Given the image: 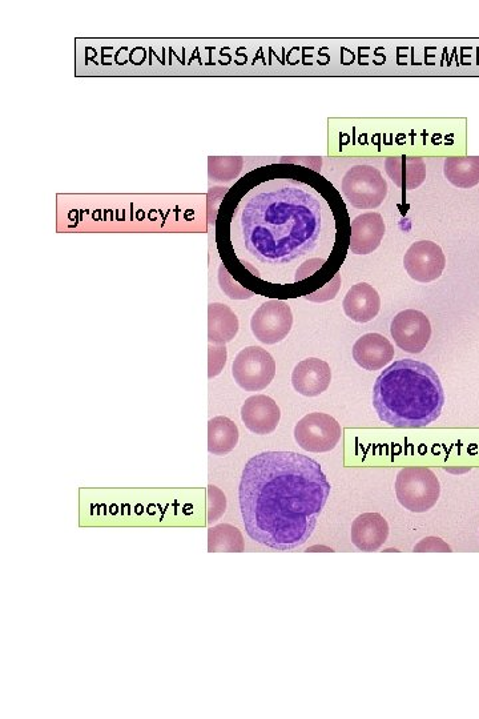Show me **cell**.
Masks as SVG:
<instances>
[{
  "instance_id": "1",
  "label": "cell",
  "mask_w": 479,
  "mask_h": 719,
  "mask_svg": "<svg viewBox=\"0 0 479 719\" xmlns=\"http://www.w3.org/2000/svg\"><path fill=\"white\" fill-rule=\"evenodd\" d=\"M350 220L333 184L311 168L271 164L243 176L224 196L216 239L225 269L251 293L307 295L344 261Z\"/></svg>"
},
{
  "instance_id": "2",
  "label": "cell",
  "mask_w": 479,
  "mask_h": 719,
  "mask_svg": "<svg viewBox=\"0 0 479 719\" xmlns=\"http://www.w3.org/2000/svg\"><path fill=\"white\" fill-rule=\"evenodd\" d=\"M330 496L321 465L296 452H263L241 476L239 500L245 530L253 541L287 552L315 532Z\"/></svg>"
},
{
  "instance_id": "3",
  "label": "cell",
  "mask_w": 479,
  "mask_h": 719,
  "mask_svg": "<svg viewBox=\"0 0 479 719\" xmlns=\"http://www.w3.org/2000/svg\"><path fill=\"white\" fill-rule=\"evenodd\" d=\"M444 405L440 377L421 361H396L374 384L373 407L382 423L390 427L426 428L440 419Z\"/></svg>"
},
{
  "instance_id": "4",
  "label": "cell",
  "mask_w": 479,
  "mask_h": 719,
  "mask_svg": "<svg viewBox=\"0 0 479 719\" xmlns=\"http://www.w3.org/2000/svg\"><path fill=\"white\" fill-rule=\"evenodd\" d=\"M397 500L413 513H425L437 504L441 485L436 473L426 467H405L396 480Z\"/></svg>"
},
{
  "instance_id": "5",
  "label": "cell",
  "mask_w": 479,
  "mask_h": 719,
  "mask_svg": "<svg viewBox=\"0 0 479 719\" xmlns=\"http://www.w3.org/2000/svg\"><path fill=\"white\" fill-rule=\"evenodd\" d=\"M341 191L357 210H376L388 196V183L376 167L360 164L346 172Z\"/></svg>"
},
{
  "instance_id": "6",
  "label": "cell",
  "mask_w": 479,
  "mask_h": 719,
  "mask_svg": "<svg viewBox=\"0 0 479 719\" xmlns=\"http://www.w3.org/2000/svg\"><path fill=\"white\" fill-rule=\"evenodd\" d=\"M232 376L244 391H264L275 379L276 361L267 349L260 347L241 349L233 361Z\"/></svg>"
},
{
  "instance_id": "7",
  "label": "cell",
  "mask_w": 479,
  "mask_h": 719,
  "mask_svg": "<svg viewBox=\"0 0 479 719\" xmlns=\"http://www.w3.org/2000/svg\"><path fill=\"white\" fill-rule=\"evenodd\" d=\"M341 425L326 413H309L296 424L295 439L301 449L311 453L333 451L340 443Z\"/></svg>"
},
{
  "instance_id": "8",
  "label": "cell",
  "mask_w": 479,
  "mask_h": 719,
  "mask_svg": "<svg viewBox=\"0 0 479 719\" xmlns=\"http://www.w3.org/2000/svg\"><path fill=\"white\" fill-rule=\"evenodd\" d=\"M293 313L285 301L268 300L261 305L251 320L253 335L260 343L273 345L283 341L291 333Z\"/></svg>"
},
{
  "instance_id": "9",
  "label": "cell",
  "mask_w": 479,
  "mask_h": 719,
  "mask_svg": "<svg viewBox=\"0 0 479 719\" xmlns=\"http://www.w3.org/2000/svg\"><path fill=\"white\" fill-rule=\"evenodd\" d=\"M394 343L402 351L417 355L429 344L432 337V324L424 312L406 309L398 313L390 325Z\"/></svg>"
},
{
  "instance_id": "10",
  "label": "cell",
  "mask_w": 479,
  "mask_h": 719,
  "mask_svg": "<svg viewBox=\"0 0 479 719\" xmlns=\"http://www.w3.org/2000/svg\"><path fill=\"white\" fill-rule=\"evenodd\" d=\"M404 267L408 275L418 283H432L440 279L446 267L444 251L429 240L417 241L405 253Z\"/></svg>"
},
{
  "instance_id": "11",
  "label": "cell",
  "mask_w": 479,
  "mask_h": 719,
  "mask_svg": "<svg viewBox=\"0 0 479 719\" xmlns=\"http://www.w3.org/2000/svg\"><path fill=\"white\" fill-rule=\"evenodd\" d=\"M280 419L279 405L269 396L249 397L241 407V420L245 428L255 435H271L279 427Z\"/></svg>"
},
{
  "instance_id": "12",
  "label": "cell",
  "mask_w": 479,
  "mask_h": 719,
  "mask_svg": "<svg viewBox=\"0 0 479 719\" xmlns=\"http://www.w3.org/2000/svg\"><path fill=\"white\" fill-rule=\"evenodd\" d=\"M385 236L384 219L377 212H366L350 223L349 251L354 255H369L376 251Z\"/></svg>"
},
{
  "instance_id": "13",
  "label": "cell",
  "mask_w": 479,
  "mask_h": 719,
  "mask_svg": "<svg viewBox=\"0 0 479 719\" xmlns=\"http://www.w3.org/2000/svg\"><path fill=\"white\" fill-rule=\"evenodd\" d=\"M332 371L324 360L309 357L297 364L292 373V385L305 397H317L329 388Z\"/></svg>"
},
{
  "instance_id": "14",
  "label": "cell",
  "mask_w": 479,
  "mask_h": 719,
  "mask_svg": "<svg viewBox=\"0 0 479 719\" xmlns=\"http://www.w3.org/2000/svg\"><path fill=\"white\" fill-rule=\"evenodd\" d=\"M389 524L380 513H364L352 524V544L362 552H377L388 541Z\"/></svg>"
},
{
  "instance_id": "15",
  "label": "cell",
  "mask_w": 479,
  "mask_h": 719,
  "mask_svg": "<svg viewBox=\"0 0 479 719\" xmlns=\"http://www.w3.org/2000/svg\"><path fill=\"white\" fill-rule=\"evenodd\" d=\"M353 359L366 371H380L394 359V347L380 333H368L354 344Z\"/></svg>"
},
{
  "instance_id": "16",
  "label": "cell",
  "mask_w": 479,
  "mask_h": 719,
  "mask_svg": "<svg viewBox=\"0 0 479 719\" xmlns=\"http://www.w3.org/2000/svg\"><path fill=\"white\" fill-rule=\"evenodd\" d=\"M342 307L345 315L354 323H369L380 312L381 297L372 285L358 283L346 293Z\"/></svg>"
},
{
  "instance_id": "17",
  "label": "cell",
  "mask_w": 479,
  "mask_h": 719,
  "mask_svg": "<svg viewBox=\"0 0 479 719\" xmlns=\"http://www.w3.org/2000/svg\"><path fill=\"white\" fill-rule=\"evenodd\" d=\"M385 171L401 190H417L426 179V164L417 156H390L385 160Z\"/></svg>"
},
{
  "instance_id": "18",
  "label": "cell",
  "mask_w": 479,
  "mask_h": 719,
  "mask_svg": "<svg viewBox=\"0 0 479 719\" xmlns=\"http://www.w3.org/2000/svg\"><path fill=\"white\" fill-rule=\"evenodd\" d=\"M240 323L231 308L224 304H211L208 309V341L211 345L231 343L239 333Z\"/></svg>"
},
{
  "instance_id": "19",
  "label": "cell",
  "mask_w": 479,
  "mask_h": 719,
  "mask_svg": "<svg viewBox=\"0 0 479 719\" xmlns=\"http://www.w3.org/2000/svg\"><path fill=\"white\" fill-rule=\"evenodd\" d=\"M237 425L225 416L213 417L208 423V452L213 456H227L239 444Z\"/></svg>"
},
{
  "instance_id": "20",
  "label": "cell",
  "mask_w": 479,
  "mask_h": 719,
  "mask_svg": "<svg viewBox=\"0 0 479 719\" xmlns=\"http://www.w3.org/2000/svg\"><path fill=\"white\" fill-rule=\"evenodd\" d=\"M445 178L454 187L470 190L479 184V156H452L444 163Z\"/></svg>"
},
{
  "instance_id": "21",
  "label": "cell",
  "mask_w": 479,
  "mask_h": 719,
  "mask_svg": "<svg viewBox=\"0 0 479 719\" xmlns=\"http://www.w3.org/2000/svg\"><path fill=\"white\" fill-rule=\"evenodd\" d=\"M244 538L235 526L223 524L213 526L208 532L209 553L244 552Z\"/></svg>"
},
{
  "instance_id": "22",
  "label": "cell",
  "mask_w": 479,
  "mask_h": 719,
  "mask_svg": "<svg viewBox=\"0 0 479 719\" xmlns=\"http://www.w3.org/2000/svg\"><path fill=\"white\" fill-rule=\"evenodd\" d=\"M227 508V500L221 490L217 489L216 486H208V524H212L216 520H219L223 516Z\"/></svg>"
},
{
  "instance_id": "23",
  "label": "cell",
  "mask_w": 479,
  "mask_h": 719,
  "mask_svg": "<svg viewBox=\"0 0 479 719\" xmlns=\"http://www.w3.org/2000/svg\"><path fill=\"white\" fill-rule=\"evenodd\" d=\"M225 363H227V348H225V345H219L217 348L209 345V379L219 376L221 371H223Z\"/></svg>"
},
{
  "instance_id": "24",
  "label": "cell",
  "mask_w": 479,
  "mask_h": 719,
  "mask_svg": "<svg viewBox=\"0 0 479 719\" xmlns=\"http://www.w3.org/2000/svg\"><path fill=\"white\" fill-rule=\"evenodd\" d=\"M414 552H452V548L438 537H426L414 546Z\"/></svg>"
}]
</instances>
